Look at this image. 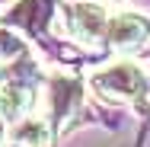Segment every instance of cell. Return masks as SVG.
Segmentation results:
<instances>
[{
    "label": "cell",
    "instance_id": "obj_4",
    "mask_svg": "<svg viewBox=\"0 0 150 147\" xmlns=\"http://www.w3.org/2000/svg\"><path fill=\"white\" fill-rule=\"evenodd\" d=\"M6 138H10V128H6V121L0 118V147L6 144Z\"/></svg>",
    "mask_w": 150,
    "mask_h": 147
},
{
    "label": "cell",
    "instance_id": "obj_2",
    "mask_svg": "<svg viewBox=\"0 0 150 147\" xmlns=\"http://www.w3.org/2000/svg\"><path fill=\"white\" fill-rule=\"evenodd\" d=\"M90 89L115 106H141L150 93V83L144 77V70L131 61H115L109 67H99L96 74H90Z\"/></svg>",
    "mask_w": 150,
    "mask_h": 147
},
{
    "label": "cell",
    "instance_id": "obj_1",
    "mask_svg": "<svg viewBox=\"0 0 150 147\" xmlns=\"http://www.w3.org/2000/svg\"><path fill=\"white\" fill-rule=\"evenodd\" d=\"M64 32L86 48L137 51L150 38V19L137 13H109L102 3L74 0L64 3Z\"/></svg>",
    "mask_w": 150,
    "mask_h": 147
},
{
    "label": "cell",
    "instance_id": "obj_3",
    "mask_svg": "<svg viewBox=\"0 0 150 147\" xmlns=\"http://www.w3.org/2000/svg\"><path fill=\"white\" fill-rule=\"evenodd\" d=\"M51 138V125L38 115H19L10 125V144L13 147H45Z\"/></svg>",
    "mask_w": 150,
    "mask_h": 147
}]
</instances>
